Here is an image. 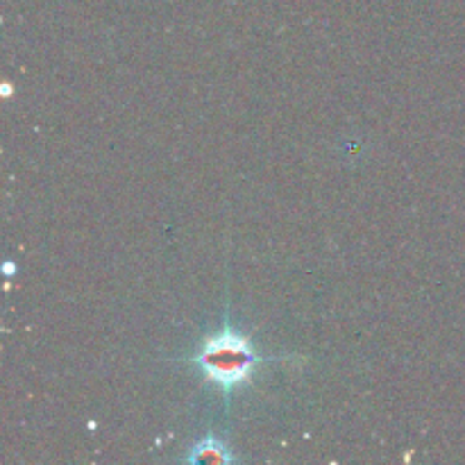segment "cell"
Returning a JSON list of instances; mask_svg holds the SVG:
<instances>
[{"label":"cell","mask_w":465,"mask_h":465,"mask_svg":"<svg viewBox=\"0 0 465 465\" xmlns=\"http://www.w3.org/2000/svg\"><path fill=\"white\" fill-rule=\"evenodd\" d=\"M189 361L195 363L209 381L221 386L223 395H225V407H230L232 393L248 384L254 371L268 359L262 357L250 336L236 330L230 322V316H225L223 330L209 334L198 352L189 357Z\"/></svg>","instance_id":"6da1fadb"},{"label":"cell","mask_w":465,"mask_h":465,"mask_svg":"<svg viewBox=\"0 0 465 465\" xmlns=\"http://www.w3.org/2000/svg\"><path fill=\"white\" fill-rule=\"evenodd\" d=\"M186 463H200V461H207V463H218V465H225L236 461V457L232 454V450L227 448V443L223 439H218L216 434H207L198 445L191 448V452L184 457Z\"/></svg>","instance_id":"7a4b0ae2"}]
</instances>
